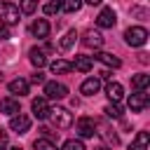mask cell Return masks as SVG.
Masks as SVG:
<instances>
[{"instance_id": "cell-1", "label": "cell", "mask_w": 150, "mask_h": 150, "mask_svg": "<svg viewBox=\"0 0 150 150\" xmlns=\"http://www.w3.org/2000/svg\"><path fill=\"white\" fill-rule=\"evenodd\" d=\"M124 42L129 47H143L148 42V30L143 26H131L124 30Z\"/></svg>"}, {"instance_id": "cell-2", "label": "cell", "mask_w": 150, "mask_h": 150, "mask_svg": "<svg viewBox=\"0 0 150 150\" xmlns=\"http://www.w3.org/2000/svg\"><path fill=\"white\" fill-rule=\"evenodd\" d=\"M19 16H21V12H19L16 5H12V2H0V23H2V26H14V23H19Z\"/></svg>"}, {"instance_id": "cell-3", "label": "cell", "mask_w": 150, "mask_h": 150, "mask_svg": "<svg viewBox=\"0 0 150 150\" xmlns=\"http://www.w3.org/2000/svg\"><path fill=\"white\" fill-rule=\"evenodd\" d=\"M49 120L56 129H68L73 124V112H68L66 108H52L49 110Z\"/></svg>"}, {"instance_id": "cell-4", "label": "cell", "mask_w": 150, "mask_h": 150, "mask_svg": "<svg viewBox=\"0 0 150 150\" xmlns=\"http://www.w3.org/2000/svg\"><path fill=\"white\" fill-rule=\"evenodd\" d=\"M68 96V87L61 84V82H45V98L47 101H59V98H66Z\"/></svg>"}, {"instance_id": "cell-5", "label": "cell", "mask_w": 150, "mask_h": 150, "mask_svg": "<svg viewBox=\"0 0 150 150\" xmlns=\"http://www.w3.org/2000/svg\"><path fill=\"white\" fill-rule=\"evenodd\" d=\"M9 129H12V131H16V134H26V131L30 129V117H28V115H23V112L12 115V117H9Z\"/></svg>"}, {"instance_id": "cell-6", "label": "cell", "mask_w": 150, "mask_h": 150, "mask_svg": "<svg viewBox=\"0 0 150 150\" xmlns=\"http://www.w3.org/2000/svg\"><path fill=\"white\" fill-rule=\"evenodd\" d=\"M75 131H77L80 138H91L94 131H96V122L91 117H80L77 124H75Z\"/></svg>"}, {"instance_id": "cell-7", "label": "cell", "mask_w": 150, "mask_h": 150, "mask_svg": "<svg viewBox=\"0 0 150 150\" xmlns=\"http://www.w3.org/2000/svg\"><path fill=\"white\" fill-rule=\"evenodd\" d=\"M115 21H117V14H115L112 7H103V9L98 12V16H96V26H98V28H112Z\"/></svg>"}, {"instance_id": "cell-8", "label": "cell", "mask_w": 150, "mask_h": 150, "mask_svg": "<svg viewBox=\"0 0 150 150\" xmlns=\"http://www.w3.org/2000/svg\"><path fill=\"white\" fill-rule=\"evenodd\" d=\"M30 108H33V115L38 117V120H47L49 117V101L45 98V96H38V98H33V103H30Z\"/></svg>"}, {"instance_id": "cell-9", "label": "cell", "mask_w": 150, "mask_h": 150, "mask_svg": "<svg viewBox=\"0 0 150 150\" xmlns=\"http://www.w3.org/2000/svg\"><path fill=\"white\" fill-rule=\"evenodd\" d=\"M148 103H150V96H148L145 91H136V94H131V96H129V108H131L134 112L145 110V108H148Z\"/></svg>"}, {"instance_id": "cell-10", "label": "cell", "mask_w": 150, "mask_h": 150, "mask_svg": "<svg viewBox=\"0 0 150 150\" xmlns=\"http://www.w3.org/2000/svg\"><path fill=\"white\" fill-rule=\"evenodd\" d=\"M0 112H5V115H16V112H21V108H19V101L16 98H12V96H5V98H0Z\"/></svg>"}, {"instance_id": "cell-11", "label": "cell", "mask_w": 150, "mask_h": 150, "mask_svg": "<svg viewBox=\"0 0 150 150\" xmlns=\"http://www.w3.org/2000/svg\"><path fill=\"white\" fill-rule=\"evenodd\" d=\"M82 42H84V47H89V49H98V47L103 45V35H101L98 30H87L84 38H82Z\"/></svg>"}, {"instance_id": "cell-12", "label": "cell", "mask_w": 150, "mask_h": 150, "mask_svg": "<svg viewBox=\"0 0 150 150\" xmlns=\"http://www.w3.org/2000/svg\"><path fill=\"white\" fill-rule=\"evenodd\" d=\"M7 89H9V94L26 96V94H28V89H30V84H28V80H23V77H16V80H12V82L7 84Z\"/></svg>"}, {"instance_id": "cell-13", "label": "cell", "mask_w": 150, "mask_h": 150, "mask_svg": "<svg viewBox=\"0 0 150 150\" xmlns=\"http://www.w3.org/2000/svg\"><path fill=\"white\" fill-rule=\"evenodd\" d=\"M98 89H101V80H98V77H87V80L80 84V91H82L84 96H94V94H98Z\"/></svg>"}, {"instance_id": "cell-14", "label": "cell", "mask_w": 150, "mask_h": 150, "mask_svg": "<svg viewBox=\"0 0 150 150\" xmlns=\"http://www.w3.org/2000/svg\"><path fill=\"white\" fill-rule=\"evenodd\" d=\"M105 94H108V98H110L112 103H120V101L124 98V87H122L120 82H108Z\"/></svg>"}, {"instance_id": "cell-15", "label": "cell", "mask_w": 150, "mask_h": 150, "mask_svg": "<svg viewBox=\"0 0 150 150\" xmlns=\"http://www.w3.org/2000/svg\"><path fill=\"white\" fill-rule=\"evenodd\" d=\"M30 33H33L35 38H47V35H49V21H47V19H35V21L30 23Z\"/></svg>"}, {"instance_id": "cell-16", "label": "cell", "mask_w": 150, "mask_h": 150, "mask_svg": "<svg viewBox=\"0 0 150 150\" xmlns=\"http://www.w3.org/2000/svg\"><path fill=\"white\" fill-rule=\"evenodd\" d=\"M96 61H101L103 66H108V68H120L122 66V61L117 59V56H112L110 52H96V56H94Z\"/></svg>"}, {"instance_id": "cell-17", "label": "cell", "mask_w": 150, "mask_h": 150, "mask_svg": "<svg viewBox=\"0 0 150 150\" xmlns=\"http://www.w3.org/2000/svg\"><path fill=\"white\" fill-rule=\"evenodd\" d=\"M73 68L80 70V73H89V70L94 68V59H91V56H75Z\"/></svg>"}, {"instance_id": "cell-18", "label": "cell", "mask_w": 150, "mask_h": 150, "mask_svg": "<svg viewBox=\"0 0 150 150\" xmlns=\"http://www.w3.org/2000/svg\"><path fill=\"white\" fill-rule=\"evenodd\" d=\"M49 68H52L54 75H63V73H70V70H73V63L66 61V59H56V61L49 63Z\"/></svg>"}, {"instance_id": "cell-19", "label": "cell", "mask_w": 150, "mask_h": 150, "mask_svg": "<svg viewBox=\"0 0 150 150\" xmlns=\"http://www.w3.org/2000/svg\"><path fill=\"white\" fill-rule=\"evenodd\" d=\"M148 143H150V136H148V131H138V134H136V138L131 141L129 150H148Z\"/></svg>"}, {"instance_id": "cell-20", "label": "cell", "mask_w": 150, "mask_h": 150, "mask_svg": "<svg viewBox=\"0 0 150 150\" xmlns=\"http://www.w3.org/2000/svg\"><path fill=\"white\" fill-rule=\"evenodd\" d=\"M28 59H30V63H33L35 68L47 66V56H45V52H42V49H38V47H33V49L28 52Z\"/></svg>"}, {"instance_id": "cell-21", "label": "cell", "mask_w": 150, "mask_h": 150, "mask_svg": "<svg viewBox=\"0 0 150 150\" xmlns=\"http://www.w3.org/2000/svg\"><path fill=\"white\" fill-rule=\"evenodd\" d=\"M148 84H150V75H145V73H138V75L131 77V87L138 89V91H145Z\"/></svg>"}, {"instance_id": "cell-22", "label": "cell", "mask_w": 150, "mask_h": 150, "mask_svg": "<svg viewBox=\"0 0 150 150\" xmlns=\"http://www.w3.org/2000/svg\"><path fill=\"white\" fill-rule=\"evenodd\" d=\"M33 148H35V150H59V148H56V143H54L52 138H45V136H42V138H38V141L33 143Z\"/></svg>"}, {"instance_id": "cell-23", "label": "cell", "mask_w": 150, "mask_h": 150, "mask_svg": "<svg viewBox=\"0 0 150 150\" xmlns=\"http://www.w3.org/2000/svg\"><path fill=\"white\" fill-rule=\"evenodd\" d=\"M80 7H82V0H63V2H61V9L68 12V14L80 12Z\"/></svg>"}, {"instance_id": "cell-24", "label": "cell", "mask_w": 150, "mask_h": 150, "mask_svg": "<svg viewBox=\"0 0 150 150\" xmlns=\"http://www.w3.org/2000/svg\"><path fill=\"white\" fill-rule=\"evenodd\" d=\"M75 38H77V33H75V30H68V33L63 35V40L59 42V47H61V49H70V47L75 45Z\"/></svg>"}, {"instance_id": "cell-25", "label": "cell", "mask_w": 150, "mask_h": 150, "mask_svg": "<svg viewBox=\"0 0 150 150\" xmlns=\"http://www.w3.org/2000/svg\"><path fill=\"white\" fill-rule=\"evenodd\" d=\"M63 150H87V148H84V143L80 138H68L63 143Z\"/></svg>"}, {"instance_id": "cell-26", "label": "cell", "mask_w": 150, "mask_h": 150, "mask_svg": "<svg viewBox=\"0 0 150 150\" xmlns=\"http://www.w3.org/2000/svg\"><path fill=\"white\" fill-rule=\"evenodd\" d=\"M105 115L112 117V120H120V117H122V108H120L117 103H110V105H105Z\"/></svg>"}, {"instance_id": "cell-27", "label": "cell", "mask_w": 150, "mask_h": 150, "mask_svg": "<svg viewBox=\"0 0 150 150\" xmlns=\"http://www.w3.org/2000/svg\"><path fill=\"white\" fill-rule=\"evenodd\" d=\"M38 9V0H21V12L23 14H33Z\"/></svg>"}, {"instance_id": "cell-28", "label": "cell", "mask_w": 150, "mask_h": 150, "mask_svg": "<svg viewBox=\"0 0 150 150\" xmlns=\"http://www.w3.org/2000/svg\"><path fill=\"white\" fill-rule=\"evenodd\" d=\"M61 9V5H54V2H47L45 5V14H56Z\"/></svg>"}, {"instance_id": "cell-29", "label": "cell", "mask_w": 150, "mask_h": 150, "mask_svg": "<svg viewBox=\"0 0 150 150\" xmlns=\"http://www.w3.org/2000/svg\"><path fill=\"white\" fill-rule=\"evenodd\" d=\"M30 82H33V84H42V82H45V75H42L40 70H38V73H33V77H30Z\"/></svg>"}, {"instance_id": "cell-30", "label": "cell", "mask_w": 150, "mask_h": 150, "mask_svg": "<svg viewBox=\"0 0 150 150\" xmlns=\"http://www.w3.org/2000/svg\"><path fill=\"white\" fill-rule=\"evenodd\" d=\"M7 38H9V28L0 23V40H7Z\"/></svg>"}, {"instance_id": "cell-31", "label": "cell", "mask_w": 150, "mask_h": 150, "mask_svg": "<svg viewBox=\"0 0 150 150\" xmlns=\"http://www.w3.org/2000/svg\"><path fill=\"white\" fill-rule=\"evenodd\" d=\"M101 77H103V80H110L112 75H110V70H101Z\"/></svg>"}, {"instance_id": "cell-32", "label": "cell", "mask_w": 150, "mask_h": 150, "mask_svg": "<svg viewBox=\"0 0 150 150\" xmlns=\"http://www.w3.org/2000/svg\"><path fill=\"white\" fill-rule=\"evenodd\" d=\"M82 2H89V5H101V0H82Z\"/></svg>"}, {"instance_id": "cell-33", "label": "cell", "mask_w": 150, "mask_h": 150, "mask_svg": "<svg viewBox=\"0 0 150 150\" xmlns=\"http://www.w3.org/2000/svg\"><path fill=\"white\" fill-rule=\"evenodd\" d=\"M0 150H7V148H5V141H0Z\"/></svg>"}, {"instance_id": "cell-34", "label": "cell", "mask_w": 150, "mask_h": 150, "mask_svg": "<svg viewBox=\"0 0 150 150\" xmlns=\"http://www.w3.org/2000/svg\"><path fill=\"white\" fill-rule=\"evenodd\" d=\"M96 150H108V148H105V145H98V148H96Z\"/></svg>"}, {"instance_id": "cell-35", "label": "cell", "mask_w": 150, "mask_h": 150, "mask_svg": "<svg viewBox=\"0 0 150 150\" xmlns=\"http://www.w3.org/2000/svg\"><path fill=\"white\" fill-rule=\"evenodd\" d=\"M9 150H21V148H9Z\"/></svg>"}]
</instances>
